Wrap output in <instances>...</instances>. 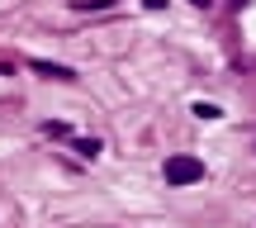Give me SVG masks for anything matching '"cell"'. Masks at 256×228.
Wrapping results in <instances>:
<instances>
[{"label": "cell", "instance_id": "6da1fadb", "mask_svg": "<svg viewBox=\"0 0 256 228\" xmlns=\"http://www.w3.org/2000/svg\"><path fill=\"white\" fill-rule=\"evenodd\" d=\"M204 181V162L200 157H166V185H194Z\"/></svg>", "mask_w": 256, "mask_h": 228}, {"label": "cell", "instance_id": "7a4b0ae2", "mask_svg": "<svg viewBox=\"0 0 256 228\" xmlns=\"http://www.w3.org/2000/svg\"><path fill=\"white\" fill-rule=\"evenodd\" d=\"M34 72H38V76H48V81H76L72 67H57V62H34Z\"/></svg>", "mask_w": 256, "mask_h": 228}, {"label": "cell", "instance_id": "3957f363", "mask_svg": "<svg viewBox=\"0 0 256 228\" xmlns=\"http://www.w3.org/2000/svg\"><path fill=\"white\" fill-rule=\"evenodd\" d=\"M194 114H200V119H218L223 110H218V105H204V100H200V105H194Z\"/></svg>", "mask_w": 256, "mask_h": 228}, {"label": "cell", "instance_id": "277c9868", "mask_svg": "<svg viewBox=\"0 0 256 228\" xmlns=\"http://www.w3.org/2000/svg\"><path fill=\"white\" fill-rule=\"evenodd\" d=\"M194 5H209V0H194Z\"/></svg>", "mask_w": 256, "mask_h": 228}]
</instances>
